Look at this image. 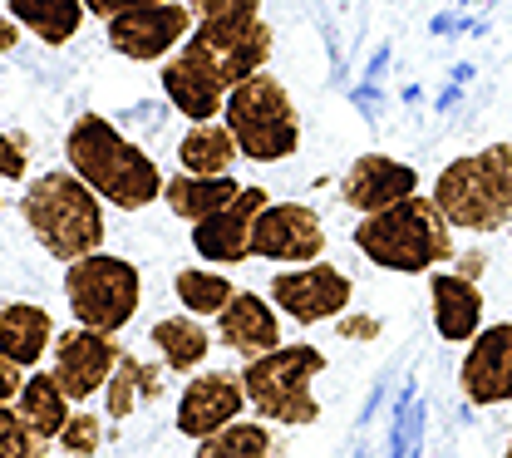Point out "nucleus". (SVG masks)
<instances>
[{"instance_id":"nucleus-1","label":"nucleus","mask_w":512,"mask_h":458,"mask_svg":"<svg viewBox=\"0 0 512 458\" xmlns=\"http://www.w3.org/2000/svg\"><path fill=\"white\" fill-rule=\"evenodd\" d=\"M64 158L69 168L104 197L109 207H124V212H138V207H153L163 197V168L114 129L104 114H79L69 124V138H64Z\"/></svg>"},{"instance_id":"nucleus-2","label":"nucleus","mask_w":512,"mask_h":458,"mask_svg":"<svg viewBox=\"0 0 512 458\" xmlns=\"http://www.w3.org/2000/svg\"><path fill=\"white\" fill-rule=\"evenodd\" d=\"M355 247H360L365 262H375L380 271H399V276H429L444 262H453V252H458L453 222L439 212V202L424 193L360 217Z\"/></svg>"},{"instance_id":"nucleus-3","label":"nucleus","mask_w":512,"mask_h":458,"mask_svg":"<svg viewBox=\"0 0 512 458\" xmlns=\"http://www.w3.org/2000/svg\"><path fill=\"white\" fill-rule=\"evenodd\" d=\"M20 217L35 232V242L64 266L104 247V197L74 168H50L30 178L20 197Z\"/></svg>"},{"instance_id":"nucleus-4","label":"nucleus","mask_w":512,"mask_h":458,"mask_svg":"<svg viewBox=\"0 0 512 458\" xmlns=\"http://www.w3.org/2000/svg\"><path fill=\"white\" fill-rule=\"evenodd\" d=\"M434 202L453 232H503L512 222V143H488L453 158L434 178Z\"/></svg>"},{"instance_id":"nucleus-5","label":"nucleus","mask_w":512,"mask_h":458,"mask_svg":"<svg viewBox=\"0 0 512 458\" xmlns=\"http://www.w3.org/2000/svg\"><path fill=\"white\" fill-rule=\"evenodd\" d=\"M222 124L232 129L242 158H252V163H281L301 148V114H296L286 84L266 69H256L252 79H242L227 94Z\"/></svg>"},{"instance_id":"nucleus-6","label":"nucleus","mask_w":512,"mask_h":458,"mask_svg":"<svg viewBox=\"0 0 512 458\" xmlns=\"http://www.w3.org/2000/svg\"><path fill=\"white\" fill-rule=\"evenodd\" d=\"M325 370V355L316 345H276L266 355H256L242 365V385H247V404L256 409V419L266 424H316L320 399L311 394V380Z\"/></svg>"},{"instance_id":"nucleus-7","label":"nucleus","mask_w":512,"mask_h":458,"mask_svg":"<svg viewBox=\"0 0 512 458\" xmlns=\"http://www.w3.org/2000/svg\"><path fill=\"white\" fill-rule=\"evenodd\" d=\"M64 301H69V311H74L79 326L119 335V330L138 316L143 276H138V266L124 262V257L89 252V257L64 266Z\"/></svg>"},{"instance_id":"nucleus-8","label":"nucleus","mask_w":512,"mask_h":458,"mask_svg":"<svg viewBox=\"0 0 512 458\" xmlns=\"http://www.w3.org/2000/svg\"><path fill=\"white\" fill-rule=\"evenodd\" d=\"M271 45H276V35H271V25L261 15L256 20H197L192 35L178 45V55L192 60L207 79H217L232 94L242 79H252L256 69H266Z\"/></svg>"},{"instance_id":"nucleus-9","label":"nucleus","mask_w":512,"mask_h":458,"mask_svg":"<svg viewBox=\"0 0 512 458\" xmlns=\"http://www.w3.org/2000/svg\"><path fill=\"white\" fill-rule=\"evenodd\" d=\"M271 301L281 316L301 321V326H320V321H340L350 311V276L330 262H306V266H286L271 276Z\"/></svg>"},{"instance_id":"nucleus-10","label":"nucleus","mask_w":512,"mask_h":458,"mask_svg":"<svg viewBox=\"0 0 512 458\" xmlns=\"http://www.w3.org/2000/svg\"><path fill=\"white\" fill-rule=\"evenodd\" d=\"M109 25V45L124 55V60H138V65H163L183 40L192 35L197 15L188 10V0H158V5H138V10H124Z\"/></svg>"},{"instance_id":"nucleus-11","label":"nucleus","mask_w":512,"mask_h":458,"mask_svg":"<svg viewBox=\"0 0 512 458\" xmlns=\"http://www.w3.org/2000/svg\"><path fill=\"white\" fill-rule=\"evenodd\" d=\"M320 252H325V227H320L316 207H306V202H266L256 212L252 257H266L276 266H306L320 262Z\"/></svg>"},{"instance_id":"nucleus-12","label":"nucleus","mask_w":512,"mask_h":458,"mask_svg":"<svg viewBox=\"0 0 512 458\" xmlns=\"http://www.w3.org/2000/svg\"><path fill=\"white\" fill-rule=\"evenodd\" d=\"M119 345L109 330H94V326H74L55 335V380L64 385V394L74 404L94 399V394L109 385V375L119 370Z\"/></svg>"},{"instance_id":"nucleus-13","label":"nucleus","mask_w":512,"mask_h":458,"mask_svg":"<svg viewBox=\"0 0 512 458\" xmlns=\"http://www.w3.org/2000/svg\"><path fill=\"white\" fill-rule=\"evenodd\" d=\"M271 197L266 188H242L227 207H217L212 217L192 222V247L202 262H217V266H237L252 257V227H256V212L266 207Z\"/></svg>"},{"instance_id":"nucleus-14","label":"nucleus","mask_w":512,"mask_h":458,"mask_svg":"<svg viewBox=\"0 0 512 458\" xmlns=\"http://www.w3.org/2000/svg\"><path fill=\"white\" fill-rule=\"evenodd\" d=\"M242 409H252L242 375H232V370H207V375L188 380V390L178 399V434L207 439V434L237 424Z\"/></svg>"},{"instance_id":"nucleus-15","label":"nucleus","mask_w":512,"mask_h":458,"mask_svg":"<svg viewBox=\"0 0 512 458\" xmlns=\"http://www.w3.org/2000/svg\"><path fill=\"white\" fill-rule=\"evenodd\" d=\"M458 385L468 404H508L512 399V321L483 326L468 340V355L458 365Z\"/></svg>"},{"instance_id":"nucleus-16","label":"nucleus","mask_w":512,"mask_h":458,"mask_svg":"<svg viewBox=\"0 0 512 458\" xmlns=\"http://www.w3.org/2000/svg\"><path fill=\"white\" fill-rule=\"evenodd\" d=\"M414 193H419V173L409 163L389 158V153H360L345 168V178H340L345 207H355L360 217L384 212V207H394V202H404V197H414Z\"/></svg>"},{"instance_id":"nucleus-17","label":"nucleus","mask_w":512,"mask_h":458,"mask_svg":"<svg viewBox=\"0 0 512 458\" xmlns=\"http://www.w3.org/2000/svg\"><path fill=\"white\" fill-rule=\"evenodd\" d=\"M217 335L227 350H237L242 360H256L266 350L281 345V316H276V301L256 296V291H237L227 301V311L217 316Z\"/></svg>"},{"instance_id":"nucleus-18","label":"nucleus","mask_w":512,"mask_h":458,"mask_svg":"<svg viewBox=\"0 0 512 458\" xmlns=\"http://www.w3.org/2000/svg\"><path fill=\"white\" fill-rule=\"evenodd\" d=\"M429 301H434L439 340L448 345H468L483 330V291L463 271H429Z\"/></svg>"},{"instance_id":"nucleus-19","label":"nucleus","mask_w":512,"mask_h":458,"mask_svg":"<svg viewBox=\"0 0 512 458\" xmlns=\"http://www.w3.org/2000/svg\"><path fill=\"white\" fill-rule=\"evenodd\" d=\"M163 94H168V104H173L188 124H212V119H222V109H227V89H222L217 79H207L192 60H183L178 50L163 60Z\"/></svg>"},{"instance_id":"nucleus-20","label":"nucleus","mask_w":512,"mask_h":458,"mask_svg":"<svg viewBox=\"0 0 512 458\" xmlns=\"http://www.w3.org/2000/svg\"><path fill=\"white\" fill-rule=\"evenodd\" d=\"M45 345H55V321L45 306H30V301H10L0 306V355L15 360L20 370L25 365H40L45 360Z\"/></svg>"},{"instance_id":"nucleus-21","label":"nucleus","mask_w":512,"mask_h":458,"mask_svg":"<svg viewBox=\"0 0 512 458\" xmlns=\"http://www.w3.org/2000/svg\"><path fill=\"white\" fill-rule=\"evenodd\" d=\"M237 193H242V183H237L232 173H217V178H207V173H173V178L163 183V202H168V212H173V217H183V222H202V217H212L217 207H227Z\"/></svg>"},{"instance_id":"nucleus-22","label":"nucleus","mask_w":512,"mask_h":458,"mask_svg":"<svg viewBox=\"0 0 512 458\" xmlns=\"http://www.w3.org/2000/svg\"><path fill=\"white\" fill-rule=\"evenodd\" d=\"M5 10L40 40V45H69L89 15L84 0H5Z\"/></svg>"},{"instance_id":"nucleus-23","label":"nucleus","mask_w":512,"mask_h":458,"mask_svg":"<svg viewBox=\"0 0 512 458\" xmlns=\"http://www.w3.org/2000/svg\"><path fill=\"white\" fill-rule=\"evenodd\" d=\"M242 158V148H237V138L227 124H192L183 133V143H178V163H183V173H207V178H217V173H232V163Z\"/></svg>"},{"instance_id":"nucleus-24","label":"nucleus","mask_w":512,"mask_h":458,"mask_svg":"<svg viewBox=\"0 0 512 458\" xmlns=\"http://www.w3.org/2000/svg\"><path fill=\"white\" fill-rule=\"evenodd\" d=\"M69 404H74V399L64 394V385L55 380V370H50V375H30L20 399H15L20 419H25L40 439H60L64 424H69Z\"/></svg>"},{"instance_id":"nucleus-25","label":"nucleus","mask_w":512,"mask_h":458,"mask_svg":"<svg viewBox=\"0 0 512 458\" xmlns=\"http://www.w3.org/2000/svg\"><path fill=\"white\" fill-rule=\"evenodd\" d=\"M153 345L163 350V360H168V370H178V375H192L202 360H207V350H212V335L202 326V316H163L158 326H153Z\"/></svg>"},{"instance_id":"nucleus-26","label":"nucleus","mask_w":512,"mask_h":458,"mask_svg":"<svg viewBox=\"0 0 512 458\" xmlns=\"http://www.w3.org/2000/svg\"><path fill=\"white\" fill-rule=\"evenodd\" d=\"M163 394V370L158 365H143L138 355H119V370L109 375L104 385V404L114 419H128L138 409V399H158Z\"/></svg>"},{"instance_id":"nucleus-27","label":"nucleus","mask_w":512,"mask_h":458,"mask_svg":"<svg viewBox=\"0 0 512 458\" xmlns=\"http://www.w3.org/2000/svg\"><path fill=\"white\" fill-rule=\"evenodd\" d=\"M192 458H281V449H276L266 419H261V424H242V419H237V424H227V429L197 439V454Z\"/></svg>"},{"instance_id":"nucleus-28","label":"nucleus","mask_w":512,"mask_h":458,"mask_svg":"<svg viewBox=\"0 0 512 458\" xmlns=\"http://www.w3.org/2000/svg\"><path fill=\"white\" fill-rule=\"evenodd\" d=\"M173 291H178V301H183L188 316H222L227 301L237 296V286H232L222 271H202V266L178 271V276H173Z\"/></svg>"},{"instance_id":"nucleus-29","label":"nucleus","mask_w":512,"mask_h":458,"mask_svg":"<svg viewBox=\"0 0 512 458\" xmlns=\"http://www.w3.org/2000/svg\"><path fill=\"white\" fill-rule=\"evenodd\" d=\"M45 449H50V439H40L20 419V409L0 404V458H45Z\"/></svg>"},{"instance_id":"nucleus-30","label":"nucleus","mask_w":512,"mask_h":458,"mask_svg":"<svg viewBox=\"0 0 512 458\" xmlns=\"http://www.w3.org/2000/svg\"><path fill=\"white\" fill-rule=\"evenodd\" d=\"M99 439H104L99 414H69V424H64V434H60V449L69 458H94L99 454Z\"/></svg>"},{"instance_id":"nucleus-31","label":"nucleus","mask_w":512,"mask_h":458,"mask_svg":"<svg viewBox=\"0 0 512 458\" xmlns=\"http://www.w3.org/2000/svg\"><path fill=\"white\" fill-rule=\"evenodd\" d=\"M197 20H256L261 0H188Z\"/></svg>"},{"instance_id":"nucleus-32","label":"nucleus","mask_w":512,"mask_h":458,"mask_svg":"<svg viewBox=\"0 0 512 458\" xmlns=\"http://www.w3.org/2000/svg\"><path fill=\"white\" fill-rule=\"evenodd\" d=\"M25 138H15V133H0V178L5 183H20L25 178Z\"/></svg>"},{"instance_id":"nucleus-33","label":"nucleus","mask_w":512,"mask_h":458,"mask_svg":"<svg viewBox=\"0 0 512 458\" xmlns=\"http://www.w3.org/2000/svg\"><path fill=\"white\" fill-rule=\"evenodd\" d=\"M340 340H375L380 335V321L375 316H340Z\"/></svg>"},{"instance_id":"nucleus-34","label":"nucleus","mask_w":512,"mask_h":458,"mask_svg":"<svg viewBox=\"0 0 512 458\" xmlns=\"http://www.w3.org/2000/svg\"><path fill=\"white\" fill-rule=\"evenodd\" d=\"M20 390H25V380H20V365L0 355V404H10V399H20Z\"/></svg>"},{"instance_id":"nucleus-35","label":"nucleus","mask_w":512,"mask_h":458,"mask_svg":"<svg viewBox=\"0 0 512 458\" xmlns=\"http://www.w3.org/2000/svg\"><path fill=\"white\" fill-rule=\"evenodd\" d=\"M89 5V15H99V20H114V15H124V10H138V5H158V0H84Z\"/></svg>"},{"instance_id":"nucleus-36","label":"nucleus","mask_w":512,"mask_h":458,"mask_svg":"<svg viewBox=\"0 0 512 458\" xmlns=\"http://www.w3.org/2000/svg\"><path fill=\"white\" fill-rule=\"evenodd\" d=\"M20 30H25V25H20L15 15H0V55H10V50L20 45Z\"/></svg>"},{"instance_id":"nucleus-37","label":"nucleus","mask_w":512,"mask_h":458,"mask_svg":"<svg viewBox=\"0 0 512 458\" xmlns=\"http://www.w3.org/2000/svg\"><path fill=\"white\" fill-rule=\"evenodd\" d=\"M458 271H463V276H468V281H473V276H478V271H483V257H478V252H473V257H463V266H458Z\"/></svg>"},{"instance_id":"nucleus-38","label":"nucleus","mask_w":512,"mask_h":458,"mask_svg":"<svg viewBox=\"0 0 512 458\" xmlns=\"http://www.w3.org/2000/svg\"><path fill=\"white\" fill-rule=\"evenodd\" d=\"M503 458H512V444H508V454H503Z\"/></svg>"}]
</instances>
